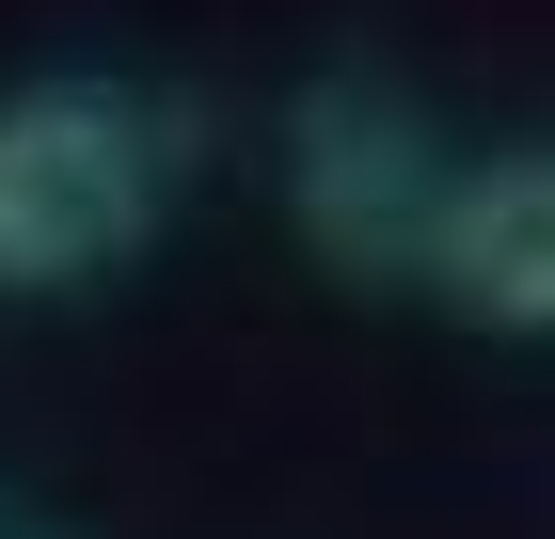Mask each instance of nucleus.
Segmentation results:
<instances>
[{
	"label": "nucleus",
	"mask_w": 555,
	"mask_h": 539,
	"mask_svg": "<svg viewBox=\"0 0 555 539\" xmlns=\"http://www.w3.org/2000/svg\"><path fill=\"white\" fill-rule=\"evenodd\" d=\"M286 207L318 239V270L349 286H397L428 254V207H444V143L397 80H301L286 112Z\"/></svg>",
	"instance_id": "nucleus-2"
},
{
	"label": "nucleus",
	"mask_w": 555,
	"mask_h": 539,
	"mask_svg": "<svg viewBox=\"0 0 555 539\" xmlns=\"http://www.w3.org/2000/svg\"><path fill=\"white\" fill-rule=\"evenodd\" d=\"M175 207V127L128 80H16L0 95V301L128 270Z\"/></svg>",
	"instance_id": "nucleus-1"
},
{
	"label": "nucleus",
	"mask_w": 555,
	"mask_h": 539,
	"mask_svg": "<svg viewBox=\"0 0 555 539\" xmlns=\"http://www.w3.org/2000/svg\"><path fill=\"white\" fill-rule=\"evenodd\" d=\"M428 286L461 301L476 333H540L555 318V159L540 143H492V159H444V207H428Z\"/></svg>",
	"instance_id": "nucleus-3"
}]
</instances>
